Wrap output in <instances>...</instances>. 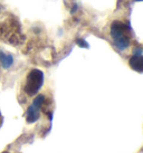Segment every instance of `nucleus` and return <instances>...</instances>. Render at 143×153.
<instances>
[{"instance_id": "obj_1", "label": "nucleus", "mask_w": 143, "mask_h": 153, "mask_svg": "<svg viewBox=\"0 0 143 153\" xmlns=\"http://www.w3.org/2000/svg\"><path fill=\"white\" fill-rule=\"evenodd\" d=\"M129 27L121 22H113L111 26V36L114 40L115 46L120 51H124L130 45V39L126 35Z\"/></svg>"}, {"instance_id": "obj_2", "label": "nucleus", "mask_w": 143, "mask_h": 153, "mask_svg": "<svg viewBox=\"0 0 143 153\" xmlns=\"http://www.w3.org/2000/svg\"><path fill=\"white\" fill-rule=\"evenodd\" d=\"M42 83H44V74H42V71L31 69L29 74L27 75L24 91L29 96H34L40 89V87L42 86Z\"/></svg>"}, {"instance_id": "obj_3", "label": "nucleus", "mask_w": 143, "mask_h": 153, "mask_svg": "<svg viewBox=\"0 0 143 153\" xmlns=\"http://www.w3.org/2000/svg\"><path fill=\"white\" fill-rule=\"evenodd\" d=\"M45 102V96L44 95H38L37 97L34 100L33 104L29 106L28 111H27V122L28 123H34L39 117V112L42 108V104Z\"/></svg>"}, {"instance_id": "obj_4", "label": "nucleus", "mask_w": 143, "mask_h": 153, "mask_svg": "<svg viewBox=\"0 0 143 153\" xmlns=\"http://www.w3.org/2000/svg\"><path fill=\"white\" fill-rule=\"evenodd\" d=\"M129 65L135 72L143 73V56L133 55L129 60Z\"/></svg>"}, {"instance_id": "obj_5", "label": "nucleus", "mask_w": 143, "mask_h": 153, "mask_svg": "<svg viewBox=\"0 0 143 153\" xmlns=\"http://www.w3.org/2000/svg\"><path fill=\"white\" fill-rule=\"evenodd\" d=\"M0 63L2 65L4 68H9L13 63V58L11 55L9 54H6V53H0Z\"/></svg>"}, {"instance_id": "obj_6", "label": "nucleus", "mask_w": 143, "mask_h": 153, "mask_svg": "<svg viewBox=\"0 0 143 153\" xmlns=\"http://www.w3.org/2000/svg\"><path fill=\"white\" fill-rule=\"evenodd\" d=\"M77 44H78L80 47H84V48H87V47H89V44H86V42H85L84 39H78V40H77Z\"/></svg>"}, {"instance_id": "obj_7", "label": "nucleus", "mask_w": 143, "mask_h": 153, "mask_svg": "<svg viewBox=\"0 0 143 153\" xmlns=\"http://www.w3.org/2000/svg\"><path fill=\"white\" fill-rule=\"evenodd\" d=\"M133 53H134V55H141L142 49L141 48H135V49H133Z\"/></svg>"}, {"instance_id": "obj_8", "label": "nucleus", "mask_w": 143, "mask_h": 153, "mask_svg": "<svg viewBox=\"0 0 143 153\" xmlns=\"http://www.w3.org/2000/svg\"><path fill=\"white\" fill-rule=\"evenodd\" d=\"M135 1H143V0H135Z\"/></svg>"}, {"instance_id": "obj_9", "label": "nucleus", "mask_w": 143, "mask_h": 153, "mask_svg": "<svg viewBox=\"0 0 143 153\" xmlns=\"http://www.w3.org/2000/svg\"><path fill=\"white\" fill-rule=\"evenodd\" d=\"M4 153H8V152H4Z\"/></svg>"}]
</instances>
